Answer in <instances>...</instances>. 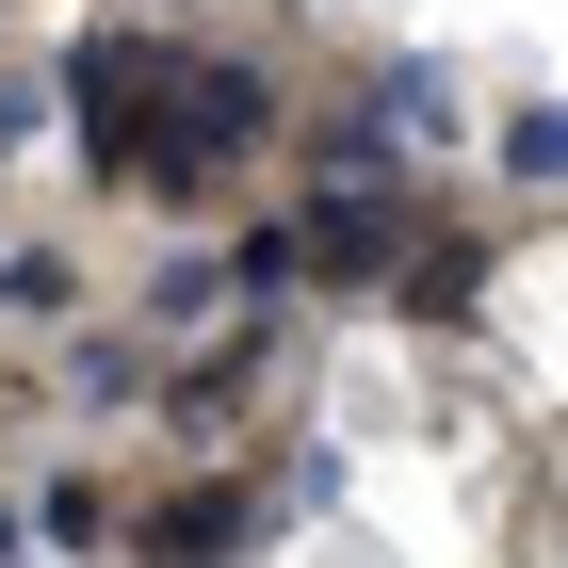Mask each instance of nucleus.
<instances>
[{"instance_id": "f257e3e1", "label": "nucleus", "mask_w": 568, "mask_h": 568, "mask_svg": "<svg viewBox=\"0 0 568 568\" xmlns=\"http://www.w3.org/2000/svg\"><path fill=\"white\" fill-rule=\"evenodd\" d=\"M276 131H293V82H276L261 49L163 33V82H146V131H131V179H114V195H146L163 227H212Z\"/></svg>"}, {"instance_id": "9b49d317", "label": "nucleus", "mask_w": 568, "mask_h": 568, "mask_svg": "<svg viewBox=\"0 0 568 568\" xmlns=\"http://www.w3.org/2000/svg\"><path fill=\"white\" fill-rule=\"evenodd\" d=\"M17 552H33V520H17V504H0V568H17Z\"/></svg>"}, {"instance_id": "1a4fd4ad", "label": "nucleus", "mask_w": 568, "mask_h": 568, "mask_svg": "<svg viewBox=\"0 0 568 568\" xmlns=\"http://www.w3.org/2000/svg\"><path fill=\"white\" fill-rule=\"evenodd\" d=\"M552 179H568V114H552V98H520V114H504V195L536 212Z\"/></svg>"}, {"instance_id": "423d86ee", "label": "nucleus", "mask_w": 568, "mask_h": 568, "mask_svg": "<svg viewBox=\"0 0 568 568\" xmlns=\"http://www.w3.org/2000/svg\"><path fill=\"white\" fill-rule=\"evenodd\" d=\"M0 325H49V342H65V325H82V261H65V244H0Z\"/></svg>"}, {"instance_id": "7ed1b4c3", "label": "nucleus", "mask_w": 568, "mask_h": 568, "mask_svg": "<svg viewBox=\"0 0 568 568\" xmlns=\"http://www.w3.org/2000/svg\"><path fill=\"white\" fill-rule=\"evenodd\" d=\"M487 276H504V244H487V227L455 212V195H438V212L406 227V261L374 276V293H390V325H423V342H438V325L471 342V325H487Z\"/></svg>"}, {"instance_id": "20e7f679", "label": "nucleus", "mask_w": 568, "mask_h": 568, "mask_svg": "<svg viewBox=\"0 0 568 568\" xmlns=\"http://www.w3.org/2000/svg\"><path fill=\"white\" fill-rule=\"evenodd\" d=\"M131 308H146V342H195V325H227V261L179 227L163 261H146V293H131Z\"/></svg>"}, {"instance_id": "f03ea898", "label": "nucleus", "mask_w": 568, "mask_h": 568, "mask_svg": "<svg viewBox=\"0 0 568 568\" xmlns=\"http://www.w3.org/2000/svg\"><path fill=\"white\" fill-rule=\"evenodd\" d=\"M114 552L131 568H261L276 504H261V471H195V487H163V504H114Z\"/></svg>"}, {"instance_id": "6e6552de", "label": "nucleus", "mask_w": 568, "mask_h": 568, "mask_svg": "<svg viewBox=\"0 0 568 568\" xmlns=\"http://www.w3.org/2000/svg\"><path fill=\"white\" fill-rule=\"evenodd\" d=\"M65 390H82V406H146V390H163V357L114 342V325H82V342H65Z\"/></svg>"}, {"instance_id": "f8f14e48", "label": "nucleus", "mask_w": 568, "mask_h": 568, "mask_svg": "<svg viewBox=\"0 0 568 568\" xmlns=\"http://www.w3.org/2000/svg\"><path fill=\"white\" fill-rule=\"evenodd\" d=\"M114 17H179V0H114Z\"/></svg>"}, {"instance_id": "ddd939ff", "label": "nucleus", "mask_w": 568, "mask_h": 568, "mask_svg": "<svg viewBox=\"0 0 568 568\" xmlns=\"http://www.w3.org/2000/svg\"><path fill=\"white\" fill-rule=\"evenodd\" d=\"M276 17H325V0H276Z\"/></svg>"}, {"instance_id": "39448f33", "label": "nucleus", "mask_w": 568, "mask_h": 568, "mask_svg": "<svg viewBox=\"0 0 568 568\" xmlns=\"http://www.w3.org/2000/svg\"><path fill=\"white\" fill-rule=\"evenodd\" d=\"M17 520H33V552H49V568H98V552H114V487H98V471H49Z\"/></svg>"}, {"instance_id": "9d476101", "label": "nucleus", "mask_w": 568, "mask_h": 568, "mask_svg": "<svg viewBox=\"0 0 568 568\" xmlns=\"http://www.w3.org/2000/svg\"><path fill=\"white\" fill-rule=\"evenodd\" d=\"M49 131V82H33V65H17V82H0V163H17V146H33Z\"/></svg>"}, {"instance_id": "0eeeda50", "label": "nucleus", "mask_w": 568, "mask_h": 568, "mask_svg": "<svg viewBox=\"0 0 568 568\" xmlns=\"http://www.w3.org/2000/svg\"><path fill=\"white\" fill-rule=\"evenodd\" d=\"M261 504H276V536H293V520H342V438H276Z\"/></svg>"}, {"instance_id": "4468645a", "label": "nucleus", "mask_w": 568, "mask_h": 568, "mask_svg": "<svg viewBox=\"0 0 568 568\" xmlns=\"http://www.w3.org/2000/svg\"><path fill=\"white\" fill-rule=\"evenodd\" d=\"M0 17H17V0H0Z\"/></svg>"}]
</instances>
